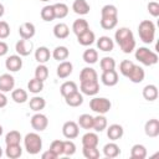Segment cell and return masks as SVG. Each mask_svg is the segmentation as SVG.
<instances>
[{
    "mask_svg": "<svg viewBox=\"0 0 159 159\" xmlns=\"http://www.w3.org/2000/svg\"><path fill=\"white\" fill-rule=\"evenodd\" d=\"M50 150H52L57 157L63 155V140H60V139L53 140L50 145Z\"/></svg>",
    "mask_w": 159,
    "mask_h": 159,
    "instance_id": "cell-48",
    "label": "cell"
},
{
    "mask_svg": "<svg viewBox=\"0 0 159 159\" xmlns=\"http://www.w3.org/2000/svg\"><path fill=\"white\" fill-rule=\"evenodd\" d=\"M5 67L10 72H17L22 67V60L20 55H11L5 60Z\"/></svg>",
    "mask_w": 159,
    "mask_h": 159,
    "instance_id": "cell-10",
    "label": "cell"
},
{
    "mask_svg": "<svg viewBox=\"0 0 159 159\" xmlns=\"http://www.w3.org/2000/svg\"><path fill=\"white\" fill-rule=\"evenodd\" d=\"M112 103L106 97H94L89 101V108L97 114H106L109 112Z\"/></svg>",
    "mask_w": 159,
    "mask_h": 159,
    "instance_id": "cell-5",
    "label": "cell"
},
{
    "mask_svg": "<svg viewBox=\"0 0 159 159\" xmlns=\"http://www.w3.org/2000/svg\"><path fill=\"white\" fill-rule=\"evenodd\" d=\"M29 106H30V109H32L34 112H40L46 107V101L40 96H35L30 99Z\"/></svg>",
    "mask_w": 159,
    "mask_h": 159,
    "instance_id": "cell-33",
    "label": "cell"
},
{
    "mask_svg": "<svg viewBox=\"0 0 159 159\" xmlns=\"http://www.w3.org/2000/svg\"><path fill=\"white\" fill-rule=\"evenodd\" d=\"M114 40L124 53H130L135 48L134 35L128 27H119L114 34Z\"/></svg>",
    "mask_w": 159,
    "mask_h": 159,
    "instance_id": "cell-1",
    "label": "cell"
},
{
    "mask_svg": "<svg viewBox=\"0 0 159 159\" xmlns=\"http://www.w3.org/2000/svg\"><path fill=\"white\" fill-rule=\"evenodd\" d=\"M101 16H114V17H118V10L114 5L112 4H107L102 7L101 10Z\"/></svg>",
    "mask_w": 159,
    "mask_h": 159,
    "instance_id": "cell-47",
    "label": "cell"
},
{
    "mask_svg": "<svg viewBox=\"0 0 159 159\" xmlns=\"http://www.w3.org/2000/svg\"><path fill=\"white\" fill-rule=\"evenodd\" d=\"M82 58H83V61H84L87 65H94V63L97 62V60H98V52H97V50H94V48H87V50L83 52Z\"/></svg>",
    "mask_w": 159,
    "mask_h": 159,
    "instance_id": "cell-37",
    "label": "cell"
},
{
    "mask_svg": "<svg viewBox=\"0 0 159 159\" xmlns=\"http://www.w3.org/2000/svg\"><path fill=\"white\" fill-rule=\"evenodd\" d=\"M40 1H50V0H40Z\"/></svg>",
    "mask_w": 159,
    "mask_h": 159,
    "instance_id": "cell-58",
    "label": "cell"
},
{
    "mask_svg": "<svg viewBox=\"0 0 159 159\" xmlns=\"http://www.w3.org/2000/svg\"><path fill=\"white\" fill-rule=\"evenodd\" d=\"M21 139H22L21 138V134L17 130H10L5 135V143H6V145L7 144H20Z\"/></svg>",
    "mask_w": 159,
    "mask_h": 159,
    "instance_id": "cell-43",
    "label": "cell"
},
{
    "mask_svg": "<svg viewBox=\"0 0 159 159\" xmlns=\"http://www.w3.org/2000/svg\"><path fill=\"white\" fill-rule=\"evenodd\" d=\"M76 91H78V87H77L76 82H73V81H66V82H63V83L61 84V87H60V93L62 94L63 98H65L66 96H68V94L76 92Z\"/></svg>",
    "mask_w": 159,
    "mask_h": 159,
    "instance_id": "cell-31",
    "label": "cell"
},
{
    "mask_svg": "<svg viewBox=\"0 0 159 159\" xmlns=\"http://www.w3.org/2000/svg\"><path fill=\"white\" fill-rule=\"evenodd\" d=\"M103 154L106 158H117L119 154H120V148L114 143V142H111V143H107L104 147H103Z\"/></svg>",
    "mask_w": 159,
    "mask_h": 159,
    "instance_id": "cell-24",
    "label": "cell"
},
{
    "mask_svg": "<svg viewBox=\"0 0 159 159\" xmlns=\"http://www.w3.org/2000/svg\"><path fill=\"white\" fill-rule=\"evenodd\" d=\"M72 10L77 15H87L91 10V6L86 0H75L72 4Z\"/></svg>",
    "mask_w": 159,
    "mask_h": 159,
    "instance_id": "cell-17",
    "label": "cell"
},
{
    "mask_svg": "<svg viewBox=\"0 0 159 159\" xmlns=\"http://www.w3.org/2000/svg\"><path fill=\"white\" fill-rule=\"evenodd\" d=\"M147 157V148L143 144H134L130 149L132 159H144Z\"/></svg>",
    "mask_w": 159,
    "mask_h": 159,
    "instance_id": "cell-34",
    "label": "cell"
},
{
    "mask_svg": "<svg viewBox=\"0 0 159 159\" xmlns=\"http://www.w3.org/2000/svg\"><path fill=\"white\" fill-rule=\"evenodd\" d=\"M24 145H25V149L29 154L36 155L42 149V138L35 132L27 133L24 138Z\"/></svg>",
    "mask_w": 159,
    "mask_h": 159,
    "instance_id": "cell-3",
    "label": "cell"
},
{
    "mask_svg": "<svg viewBox=\"0 0 159 159\" xmlns=\"http://www.w3.org/2000/svg\"><path fill=\"white\" fill-rule=\"evenodd\" d=\"M80 89L83 94L86 96H96L99 92V83L98 80L96 81H89V82H81Z\"/></svg>",
    "mask_w": 159,
    "mask_h": 159,
    "instance_id": "cell-9",
    "label": "cell"
},
{
    "mask_svg": "<svg viewBox=\"0 0 159 159\" xmlns=\"http://www.w3.org/2000/svg\"><path fill=\"white\" fill-rule=\"evenodd\" d=\"M30 123H31L32 129H35L36 132H42V130H45V129L47 128V125H48V119H47V117H46L45 114L37 112V113H35V114L31 117Z\"/></svg>",
    "mask_w": 159,
    "mask_h": 159,
    "instance_id": "cell-6",
    "label": "cell"
},
{
    "mask_svg": "<svg viewBox=\"0 0 159 159\" xmlns=\"http://www.w3.org/2000/svg\"><path fill=\"white\" fill-rule=\"evenodd\" d=\"M10 36V25L6 21L0 20V40H5Z\"/></svg>",
    "mask_w": 159,
    "mask_h": 159,
    "instance_id": "cell-50",
    "label": "cell"
},
{
    "mask_svg": "<svg viewBox=\"0 0 159 159\" xmlns=\"http://www.w3.org/2000/svg\"><path fill=\"white\" fill-rule=\"evenodd\" d=\"M135 66L134 62L129 61V60H123L120 63H119V72L124 76V77H128V75L130 73V71L133 70V67Z\"/></svg>",
    "mask_w": 159,
    "mask_h": 159,
    "instance_id": "cell-45",
    "label": "cell"
},
{
    "mask_svg": "<svg viewBox=\"0 0 159 159\" xmlns=\"http://www.w3.org/2000/svg\"><path fill=\"white\" fill-rule=\"evenodd\" d=\"M36 34V27L32 22H22L19 27V35L21 39L31 40Z\"/></svg>",
    "mask_w": 159,
    "mask_h": 159,
    "instance_id": "cell-12",
    "label": "cell"
},
{
    "mask_svg": "<svg viewBox=\"0 0 159 159\" xmlns=\"http://www.w3.org/2000/svg\"><path fill=\"white\" fill-rule=\"evenodd\" d=\"M65 102L70 107H80L83 103V94L80 93L78 91H76V92L66 96L65 97Z\"/></svg>",
    "mask_w": 159,
    "mask_h": 159,
    "instance_id": "cell-19",
    "label": "cell"
},
{
    "mask_svg": "<svg viewBox=\"0 0 159 159\" xmlns=\"http://www.w3.org/2000/svg\"><path fill=\"white\" fill-rule=\"evenodd\" d=\"M62 134L67 139H75L80 134V125L73 120L65 122L62 125Z\"/></svg>",
    "mask_w": 159,
    "mask_h": 159,
    "instance_id": "cell-7",
    "label": "cell"
},
{
    "mask_svg": "<svg viewBox=\"0 0 159 159\" xmlns=\"http://www.w3.org/2000/svg\"><path fill=\"white\" fill-rule=\"evenodd\" d=\"M135 60H138L144 66H153L158 63V55L149 50L148 47H139L135 50Z\"/></svg>",
    "mask_w": 159,
    "mask_h": 159,
    "instance_id": "cell-4",
    "label": "cell"
},
{
    "mask_svg": "<svg viewBox=\"0 0 159 159\" xmlns=\"http://www.w3.org/2000/svg\"><path fill=\"white\" fill-rule=\"evenodd\" d=\"M48 77V68L45 63H39V66L35 68V78L45 82V80H47Z\"/></svg>",
    "mask_w": 159,
    "mask_h": 159,
    "instance_id": "cell-41",
    "label": "cell"
},
{
    "mask_svg": "<svg viewBox=\"0 0 159 159\" xmlns=\"http://www.w3.org/2000/svg\"><path fill=\"white\" fill-rule=\"evenodd\" d=\"M96 80H98V75H97L94 68H92L89 66L82 68V71L80 73V81L81 82H89V81H96Z\"/></svg>",
    "mask_w": 159,
    "mask_h": 159,
    "instance_id": "cell-23",
    "label": "cell"
},
{
    "mask_svg": "<svg viewBox=\"0 0 159 159\" xmlns=\"http://www.w3.org/2000/svg\"><path fill=\"white\" fill-rule=\"evenodd\" d=\"M99 66H101L102 72H104V71H111V70H114V68H116V61H114V58L106 56V57H103V58L101 60Z\"/></svg>",
    "mask_w": 159,
    "mask_h": 159,
    "instance_id": "cell-44",
    "label": "cell"
},
{
    "mask_svg": "<svg viewBox=\"0 0 159 159\" xmlns=\"http://www.w3.org/2000/svg\"><path fill=\"white\" fill-rule=\"evenodd\" d=\"M88 29H89L88 21H87V20H84V19H77V20H75V21H73V24H72V31L75 32V35H76V36L81 35L82 32L87 31Z\"/></svg>",
    "mask_w": 159,
    "mask_h": 159,
    "instance_id": "cell-28",
    "label": "cell"
},
{
    "mask_svg": "<svg viewBox=\"0 0 159 159\" xmlns=\"http://www.w3.org/2000/svg\"><path fill=\"white\" fill-rule=\"evenodd\" d=\"M40 15H41V19H42L43 21L50 22V21L55 20L53 6H52V5H46V6H43L42 10H41V12H40Z\"/></svg>",
    "mask_w": 159,
    "mask_h": 159,
    "instance_id": "cell-42",
    "label": "cell"
},
{
    "mask_svg": "<svg viewBox=\"0 0 159 159\" xmlns=\"http://www.w3.org/2000/svg\"><path fill=\"white\" fill-rule=\"evenodd\" d=\"M77 124L83 129H92V127H93V117L91 114H87V113L81 114L78 117V123Z\"/></svg>",
    "mask_w": 159,
    "mask_h": 159,
    "instance_id": "cell-39",
    "label": "cell"
},
{
    "mask_svg": "<svg viewBox=\"0 0 159 159\" xmlns=\"http://www.w3.org/2000/svg\"><path fill=\"white\" fill-rule=\"evenodd\" d=\"M144 77H145L144 70H143L140 66H137V65H135V66L133 67V70L130 71V73L128 75L127 78H129V81L133 82V83H140V82H143Z\"/></svg>",
    "mask_w": 159,
    "mask_h": 159,
    "instance_id": "cell-18",
    "label": "cell"
},
{
    "mask_svg": "<svg viewBox=\"0 0 159 159\" xmlns=\"http://www.w3.org/2000/svg\"><path fill=\"white\" fill-rule=\"evenodd\" d=\"M98 142H99V138H98L97 133H93V132H87L82 137V145L83 147H97Z\"/></svg>",
    "mask_w": 159,
    "mask_h": 159,
    "instance_id": "cell-30",
    "label": "cell"
},
{
    "mask_svg": "<svg viewBox=\"0 0 159 159\" xmlns=\"http://www.w3.org/2000/svg\"><path fill=\"white\" fill-rule=\"evenodd\" d=\"M94 40H96V35H94V32L91 31L89 29L77 36V41H78V43L82 45V46H91V45L94 42Z\"/></svg>",
    "mask_w": 159,
    "mask_h": 159,
    "instance_id": "cell-20",
    "label": "cell"
},
{
    "mask_svg": "<svg viewBox=\"0 0 159 159\" xmlns=\"http://www.w3.org/2000/svg\"><path fill=\"white\" fill-rule=\"evenodd\" d=\"M123 134H124V129H123V127L120 124H116L114 123V124H111L107 128V137L113 142L120 139L123 137Z\"/></svg>",
    "mask_w": 159,
    "mask_h": 159,
    "instance_id": "cell-15",
    "label": "cell"
},
{
    "mask_svg": "<svg viewBox=\"0 0 159 159\" xmlns=\"http://www.w3.org/2000/svg\"><path fill=\"white\" fill-rule=\"evenodd\" d=\"M51 55H52V57H53L56 61L61 62V61H65V60L68 58L70 51H68V48H67L66 46H57V47H55V50L52 51Z\"/></svg>",
    "mask_w": 159,
    "mask_h": 159,
    "instance_id": "cell-29",
    "label": "cell"
},
{
    "mask_svg": "<svg viewBox=\"0 0 159 159\" xmlns=\"http://www.w3.org/2000/svg\"><path fill=\"white\" fill-rule=\"evenodd\" d=\"M97 47L103 52H111L114 47V42L109 36H101L97 40Z\"/></svg>",
    "mask_w": 159,
    "mask_h": 159,
    "instance_id": "cell-21",
    "label": "cell"
},
{
    "mask_svg": "<svg viewBox=\"0 0 159 159\" xmlns=\"http://www.w3.org/2000/svg\"><path fill=\"white\" fill-rule=\"evenodd\" d=\"M53 35L56 39L63 40L66 37H68L70 35V27L65 24V22H58L53 26Z\"/></svg>",
    "mask_w": 159,
    "mask_h": 159,
    "instance_id": "cell-25",
    "label": "cell"
},
{
    "mask_svg": "<svg viewBox=\"0 0 159 159\" xmlns=\"http://www.w3.org/2000/svg\"><path fill=\"white\" fill-rule=\"evenodd\" d=\"M76 153V144L68 139V140H63V155L71 157Z\"/></svg>",
    "mask_w": 159,
    "mask_h": 159,
    "instance_id": "cell-49",
    "label": "cell"
},
{
    "mask_svg": "<svg viewBox=\"0 0 159 159\" xmlns=\"http://www.w3.org/2000/svg\"><path fill=\"white\" fill-rule=\"evenodd\" d=\"M101 81L104 86L108 87H113L118 83V73L116 70H111V71H104L101 75Z\"/></svg>",
    "mask_w": 159,
    "mask_h": 159,
    "instance_id": "cell-13",
    "label": "cell"
},
{
    "mask_svg": "<svg viewBox=\"0 0 159 159\" xmlns=\"http://www.w3.org/2000/svg\"><path fill=\"white\" fill-rule=\"evenodd\" d=\"M22 154V148L20 144H7L5 149V155L10 159H17Z\"/></svg>",
    "mask_w": 159,
    "mask_h": 159,
    "instance_id": "cell-26",
    "label": "cell"
},
{
    "mask_svg": "<svg viewBox=\"0 0 159 159\" xmlns=\"http://www.w3.org/2000/svg\"><path fill=\"white\" fill-rule=\"evenodd\" d=\"M138 34L144 43H152L155 39V25L150 20H143L138 25Z\"/></svg>",
    "mask_w": 159,
    "mask_h": 159,
    "instance_id": "cell-2",
    "label": "cell"
},
{
    "mask_svg": "<svg viewBox=\"0 0 159 159\" xmlns=\"http://www.w3.org/2000/svg\"><path fill=\"white\" fill-rule=\"evenodd\" d=\"M7 104V97L4 92H0V108H4Z\"/></svg>",
    "mask_w": 159,
    "mask_h": 159,
    "instance_id": "cell-54",
    "label": "cell"
},
{
    "mask_svg": "<svg viewBox=\"0 0 159 159\" xmlns=\"http://www.w3.org/2000/svg\"><path fill=\"white\" fill-rule=\"evenodd\" d=\"M53 6V11H55V19H63L68 15V6L63 2H57Z\"/></svg>",
    "mask_w": 159,
    "mask_h": 159,
    "instance_id": "cell-38",
    "label": "cell"
},
{
    "mask_svg": "<svg viewBox=\"0 0 159 159\" xmlns=\"http://www.w3.org/2000/svg\"><path fill=\"white\" fill-rule=\"evenodd\" d=\"M143 97L144 99H147L148 102H153L158 98V88L155 84H147L143 88Z\"/></svg>",
    "mask_w": 159,
    "mask_h": 159,
    "instance_id": "cell-27",
    "label": "cell"
},
{
    "mask_svg": "<svg viewBox=\"0 0 159 159\" xmlns=\"http://www.w3.org/2000/svg\"><path fill=\"white\" fill-rule=\"evenodd\" d=\"M9 51V46L5 41H0V57L1 56H5Z\"/></svg>",
    "mask_w": 159,
    "mask_h": 159,
    "instance_id": "cell-53",
    "label": "cell"
},
{
    "mask_svg": "<svg viewBox=\"0 0 159 159\" xmlns=\"http://www.w3.org/2000/svg\"><path fill=\"white\" fill-rule=\"evenodd\" d=\"M15 50H16L17 55H20V56H29V55H31V52L34 50V43L31 40L21 39L16 42Z\"/></svg>",
    "mask_w": 159,
    "mask_h": 159,
    "instance_id": "cell-8",
    "label": "cell"
},
{
    "mask_svg": "<svg viewBox=\"0 0 159 159\" xmlns=\"http://www.w3.org/2000/svg\"><path fill=\"white\" fill-rule=\"evenodd\" d=\"M41 158H42V159H56V158H58V157H57L52 150L48 149V150H46L45 153H42Z\"/></svg>",
    "mask_w": 159,
    "mask_h": 159,
    "instance_id": "cell-52",
    "label": "cell"
},
{
    "mask_svg": "<svg viewBox=\"0 0 159 159\" xmlns=\"http://www.w3.org/2000/svg\"><path fill=\"white\" fill-rule=\"evenodd\" d=\"M144 133L150 138L158 137L159 135V120L155 118L147 120L144 124Z\"/></svg>",
    "mask_w": 159,
    "mask_h": 159,
    "instance_id": "cell-14",
    "label": "cell"
},
{
    "mask_svg": "<svg viewBox=\"0 0 159 159\" xmlns=\"http://www.w3.org/2000/svg\"><path fill=\"white\" fill-rule=\"evenodd\" d=\"M118 17L114 16H101V27L104 30H112L117 26Z\"/></svg>",
    "mask_w": 159,
    "mask_h": 159,
    "instance_id": "cell-36",
    "label": "cell"
},
{
    "mask_svg": "<svg viewBox=\"0 0 159 159\" xmlns=\"http://www.w3.org/2000/svg\"><path fill=\"white\" fill-rule=\"evenodd\" d=\"M1 134H2V127L0 125V135H1Z\"/></svg>",
    "mask_w": 159,
    "mask_h": 159,
    "instance_id": "cell-57",
    "label": "cell"
},
{
    "mask_svg": "<svg viewBox=\"0 0 159 159\" xmlns=\"http://www.w3.org/2000/svg\"><path fill=\"white\" fill-rule=\"evenodd\" d=\"M15 87V78L10 73H2L0 76V92H10Z\"/></svg>",
    "mask_w": 159,
    "mask_h": 159,
    "instance_id": "cell-11",
    "label": "cell"
},
{
    "mask_svg": "<svg viewBox=\"0 0 159 159\" xmlns=\"http://www.w3.org/2000/svg\"><path fill=\"white\" fill-rule=\"evenodd\" d=\"M107 128V118L104 117V114H97L96 117H93V127L92 129H94L96 132H103Z\"/></svg>",
    "mask_w": 159,
    "mask_h": 159,
    "instance_id": "cell-35",
    "label": "cell"
},
{
    "mask_svg": "<svg viewBox=\"0 0 159 159\" xmlns=\"http://www.w3.org/2000/svg\"><path fill=\"white\" fill-rule=\"evenodd\" d=\"M1 157H2V148L0 147V158H1Z\"/></svg>",
    "mask_w": 159,
    "mask_h": 159,
    "instance_id": "cell-56",
    "label": "cell"
},
{
    "mask_svg": "<svg viewBox=\"0 0 159 159\" xmlns=\"http://www.w3.org/2000/svg\"><path fill=\"white\" fill-rule=\"evenodd\" d=\"M73 71V65L70 61H61L56 68V73L60 78H67Z\"/></svg>",
    "mask_w": 159,
    "mask_h": 159,
    "instance_id": "cell-16",
    "label": "cell"
},
{
    "mask_svg": "<svg viewBox=\"0 0 159 159\" xmlns=\"http://www.w3.org/2000/svg\"><path fill=\"white\" fill-rule=\"evenodd\" d=\"M11 98L15 103H19V104H22L27 101L29 96H27V92L22 88H16V89H12L11 91Z\"/></svg>",
    "mask_w": 159,
    "mask_h": 159,
    "instance_id": "cell-32",
    "label": "cell"
},
{
    "mask_svg": "<svg viewBox=\"0 0 159 159\" xmlns=\"http://www.w3.org/2000/svg\"><path fill=\"white\" fill-rule=\"evenodd\" d=\"M4 12H5V7H4V5L0 2V17L4 15Z\"/></svg>",
    "mask_w": 159,
    "mask_h": 159,
    "instance_id": "cell-55",
    "label": "cell"
},
{
    "mask_svg": "<svg viewBox=\"0 0 159 159\" xmlns=\"http://www.w3.org/2000/svg\"><path fill=\"white\" fill-rule=\"evenodd\" d=\"M147 9H148V12L152 16H154V17H158L159 16V4L157 1H150L148 4Z\"/></svg>",
    "mask_w": 159,
    "mask_h": 159,
    "instance_id": "cell-51",
    "label": "cell"
},
{
    "mask_svg": "<svg viewBox=\"0 0 159 159\" xmlns=\"http://www.w3.org/2000/svg\"><path fill=\"white\" fill-rule=\"evenodd\" d=\"M51 57V52L46 46H40L35 50V60L39 63H46Z\"/></svg>",
    "mask_w": 159,
    "mask_h": 159,
    "instance_id": "cell-22",
    "label": "cell"
},
{
    "mask_svg": "<svg viewBox=\"0 0 159 159\" xmlns=\"http://www.w3.org/2000/svg\"><path fill=\"white\" fill-rule=\"evenodd\" d=\"M27 89L31 93L37 94V93H40L43 89V82L40 81V80H37V78H32V80H30L27 82Z\"/></svg>",
    "mask_w": 159,
    "mask_h": 159,
    "instance_id": "cell-40",
    "label": "cell"
},
{
    "mask_svg": "<svg viewBox=\"0 0 159 159\" xmlns=\"http://www.w3.org/2000/svg\"><path fill=\"white\" fill-rule=\"evenodd\" d=\"M82 154L87 159H98L99 158V150L97 147H83Z\"/></svg>",
    "mask_w": 159,
    "mask_h": 159,
    "instance_id": "cell-46",
    "label": "cell"
}]
</instances>
